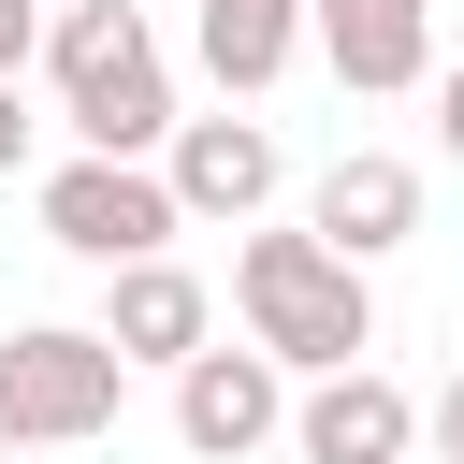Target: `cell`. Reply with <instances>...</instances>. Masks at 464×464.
I'll use <instances>...</instances> for the list:
<instances>
[{
    "mask_svg": "<svg viewBox=\"0 0 464 464\" xmlns=\"http://www.w3.org/2000/svg\"><path fill=\"white\" fill-rule=\"evenodd\" d=\"M44 87H58V116H72L87 160H160V145L188 130L145 0H58V14H44Z\"/></svg>",
    "mask_w": 464,
    "mask_h": 464,
    "instance_id": "1",
    "label": "cell"
},
{
    "mask_svg": "<svg viewBox=\"0 0 464 464\" xmlns=\"http://www.w3.org/2000/svg\"><path fill=\"white\" fill-rule=\"evenodd\" d=\"M232 319H246V348H276L290 377H348V362L377 348V290H362V261H334L319 232H246V246H232Z\"/></svg>",
    "mask_w": 464,
    "mask_h": 464,
    "instance_id": "2",
    "label": "cell"
},
{
    "mask_svg": "<svg viewBox=\"0 0 464 464\" xmlns=\"http://www.w3.org/2000/svg\"><path fill=\"white\" fill-rule=\"evenodd\" d=\"M116 406H130V362L102 348V319L0 334V450H87V435H116Z\"/></svg>",
    "mask_w": 464,
    "mask_h": 464,
    "instance_id": "3",
    "label": "cell"
},
{
    "mask_svg": "<svg viewBox=\"0 0 464 464\" xmlns=\"http://www.w3.org/2000/svg\"><path fill=\"white\" fill-rule=\"evenodd\" d=\"M174 232H188V203H174L160 160H87V145H72V160L44 174V246H72V261H102V276H116V261H160Z\"/></svg>",
    "mask_w": 464,
    "mask_h": 464,
    "instance_id": "4",
    "label": "cell"
},
{
    "mask_svg": "<svg viewBox=\"0 0 464 464\" xmlns=\"http://www.w3.org/2000/svg\"><path fill=\"white\" fill-rule=\"evenodd\" d=\"M261 435H290V362L276 348H203L174 377V450L188 464H246Z\"/></svg>",
    "mask_w": 464,
    "mask_h": 464,
    "instance_id": "5",
    "label": "cell"
},
{
    "mask_svg": "<svg viewBox=\"0 0 464 464\" xmlns=\"http://www.w3.org/2000/svg\"><path fill=\"white\" fill-rule=\"evenodd\" d=\"M102 348L116 362H160V377H188L203 348H218V290L160 246V261H116L102 276Z\"/></svg>",
    "mask_w": 464,
    "mask_h": 464,
    "instance_id": "6",
    "label": "cell"
},
{
    "mask_svg": "<svg viewBox=\"0 0 464 464\" xmlns=\"http://www.w3.org/2000/svg\"><path fill=\"white\" fill-rule=\"evenodd\" d=\"M290 450H304V464H406V450H420V392L377 377V362L304 377V392H290Z\"/></svg>",
    "mask_w": 464,
    "mask_h": 464,
    "instance_id": "7",
    "label": "cell"
},
{
    "mask_svg": "<svg viewBox=\"0 0 464 464\" xmlns=\"http://www.w3.org/2000/svg\"><path fill=\"white\" fill-rule=\"evenodd\" d=\"M304 232H319L334 261H362V276H377V261L420 232V160H392V145H348V160L304 188Z\"/></svg>",
    "mask_w": 464,
    "mask_h": 464,
    "instance_id": "8",
    "label": "cell"
},
{
    "mask_svg": "<svg viewBox=\"0 0 464 464\" xmlns=\"http://www.w3.org/2000/svg\"><path fill=\"white\" fill-rule=\"evenodd\" d=\"M160 174H174V203H188V218H232V232H246V218L276 203V174H290V160H276V130H261V116H188V130L160 145Z\"/></svg>",
    "mask_w": 464,
    "mask_h": 464,
    "instance_id": "9",
    "label": "cell"
},
{
    "mask_svg": "<svg viewBox=\"0 0 464 464\" xmlns=\"http://www.w3.org/2000/svg\"><path fill=\"white\" fill-rule=\"evenodd\" d=\"M319 58H334L348 102L435 87V0H319Z\"/></svg>",
    "mask_w": 464,
    "mask_h": 464,
    "instance_id": "10",
    "label": "cell"
},
{
    "mask_svg": "<svg viewBox=\"0 0 464 464\" xmlns=\"http://www.w3.org/2000/svg\"><path fill=\"white\" fill-rule=\"evenodd\" d=\"M188 44H203V72H218L232 102H261V87L319 44V0H188Z\"/></svg>",
    "mask_w": 464,
    "mask_h": 464,
    "instance_id": "11",
    "label": "cell"
},
{
    "mask_svg": "<svg viewBox=\"0 0 464 464\" xmlns=\"http://www.w3.org/2000/svg\"><path fill=\"white\" fill-rule=\"evenodd\" d=\"M420 450H450V464H464V362H450V377L420 392Z\"/></svg>",
    "mask_w": 464,
    "mask_h": 464,
    "instance_id": "12",
    "label": "cell"
},
{
    "mask_svg": "<svg viewBox=\"0 0 464 464\" xmlns=\"http://www.w3.org/2000/svg\"><path fill=\"white\" fill-rule=\"evenodd\" d=\"M29 130H44V116H29V87L0 72V174H29Z\"/></svg>",
    "mask_w": 464,
    "mask_h": 464,
    "instance_id": "13",
    "label": "cell"
},
{
    "mask_svg": "<svg viewBox=\"0 0 464 464\" xmlns=\"http://www.w3.org/2000/svg\"><path fill=\"white\" fill-rule=\"evenodd\" d=\"M435 145L464 160V72H435Z\"/></svg>",
    "mask_w": 464,
    "mask_h": 464,
    "instance_id": "14",
    "label": "cell"
}]
</instances>
